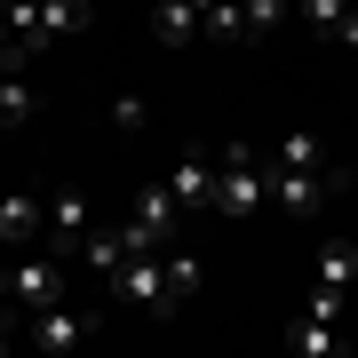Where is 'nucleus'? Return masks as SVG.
I'll list each match as a JSON object with an SVG mask.
<instances>
[{
  "label": "nucleus",
  "instance_id": "f257e3e1",
  "mask_svg": "<svg viewBox=\"0 0 358 358\" xmlns=\"http://www.w3.org/2000/svg\"><path fill=\"white\" fill-rule=\"evenodd\" d=\"M0 294H8L24 319H32V310H48V303H64V255H56V247H24V255H8Z\"/></svg>",
  "mask_w": 358,
  "mask_h": 358
},
{
  "label": "nucleus",
  "instance_id": "f03ea898",
  "mask_svg": "<svg viewBox=\"0 0 358 358\" xmlns=\"http://www.w3.org/2000/svg\"><path fill=\"white\" fill-rule=\"evenodd\" d=\"M103 294H112V303H128V310H143V319H176V287H167V255H128L112 271V279H103Z\"/></svg>",
  "mask_w": 358,
  "mask_h": 358
},
{
  "label": "nucleus",
  "instance_id": "7ed1b4c3",
  "mask_svg": "<svg viewBox=\"0 0 358 358\" xmlns=\"http://www.w3.org/2000/svg\"><path fill=\"white\" fill-rule=\"evenodd\" d=\"M263 199H271V176H263V159L247 152V143H231V152L215 159V207H223V215H255Z\"/></svg>",
  "mask_w": 358,
  "mask_h": 358
},
{
  "label": "nucleus",
  "instance_id": "20e7f679",
  "mask_svg": "<svg viewBox=\"0 0 358 358\" xmlns=\"http://www.w3.org/2000/svg\"><path fill=\"white\" fill-rule=\"evenodd\" d=\"M176 215H183V199L167 192V183H143V192H136V215L120 223V231H128L136 255H167V247H176Z\"/></svg>",
  "mask_w": 358,
  "mask_h": 358
},
{
  "label": "nucleus",
  "instance_id": "39448f33",
  "mask_svg": "<svg viewBox=\"0 0 358 358\" xmlns=\"http://www.w3.org/2000/svg\"><path fill=\"white\" fill-rule=\"evenodd\" d=\"M327 192H334L327 167H287V159H271V207H287L294 223H319V215H327Z\"/></svg>",
  "mask_w": 358,
  "mask_h": 358
},
{
  "label": "nucleus",
  "instance_id": "423d86ee",
  "mask_svg": "<svg viewBox=\"0 0 358 358\" xmlns=\"http://www.w3.org/2000/svg\"><path fill=\"white\" fill-rule=\"evenodd\" d=\"M48 239V199L40 192H0V247L8 255H24V247Z\"/></svg>",
  "mask_w": 358,
  "mask_h": 358
},
{
  "label": "nucleus",
  "instance_id": "0eeeda50",
  "mask_svg": "<svg viewBox=\"0 0 358 358\" xmlns=\"http://www.w3.org/2000/svg\"><path fill=\"white\" fill-rule=\"evenodd\" d=\"M88 334H96V319H88V310H72V303H48V310H32V319H24V343H32V350H80Z\"/></svg>",
  "mask_w": 358,
  "mask_h": 358
},
{
  "label": "nucleus",
  "instance_id": "6e6552de",
  "mask_svg": "<svg viewBox=\"0 0 358 358\" xmlns=\"http://www.w3.org/2000/svg\"><path fill=\"white\" fill-rule=\"evenodd\" d=\"M96 231V199L88 192H56L48 199V239L40 247H56V255H80V239Z\"/></svg>",
  "mask_w": 358,
  "mask_h": 358
},
{
  "label": "nucleus",
  "instance_id": "1a4fd4ad",
  "mask_svg": "<svg viewBox=\"0 0 358 358\" xmlns=\"http://www.w3.org/2000/svg\"><path fill=\"white\" fill-rule=\"evenodd\" d=\"M88 16H96V0H40V16H32V40H40V48H56V40L88 32Z\"/></svg>",
  "mask_w": 358,
  "mask_h": 358
},
{
  "label": "nucleus",
  "instance_id": "9d476101",
  "mask_svg": "<svg viewBox=\"0 0 358 358\" xmlns=\"http://www.w3.org/2000/svg\"><path fill=\"white\" fill-rule=\"evenodd\" d=\"M199 8V40H215V48H239L247 40V8L239 0H192Z\"/></svg>",
  "mask_w": 358,
  "mask_h": 358
},
{
  "label": "nucleus",
  "instance_id": "9b49d317",
  "mask_svg": "<svg viewBox=\"0 0 358 358\" xmlns=\"http://www.w3.org/2000/svg\"><path fill=\"white\" fill-rule=\"evenodd\" d=\"M167 192H176L183 207H215V159H207V152L176 159V176H167Z\"/></svg>",
  "mask_w": 358,
  "mask_h": 358
},
{
  "label": "nucleus",
  "instance_id": "f8f14e48",
  "mask_svg": "<svg viewBox=\"0 0 358 358\" xmlns=\"http://www.w3.org/2000/svg\"><path fill=\"white\" fill-rule=\"evenodd\" d=\"M32 120H40V88L24 72H8L0 80V128H32Z\"/></svg>",
  "mask_w": 358,
  "mask_h": 358
},
{
  "label": "nucleus",
  "instance_id": "ddd939ff",
  "mask_svg": "<svg viewBox=\"0 0 358 358\" xmlns=\"http://www.w3.org/2000/svg\"><path fill=\"white\" fill-rule=\"evenodd\" d=\"M152 32L167 40V48H192V40H199V8H192V0H159V8H152Z\"/></svg>",
  "mask_w": 358,
  "mask_h": 358
},
{
  "label": "nucleus",
  "instance_id": "4468645a",
  "mask_svg": "<svg viewBox=\"0 0 358 358\" xmlns=\"http://www.w3.org/2000/svg\"><path fill=\"white\" fill-rule=\"evenodd\" d=\"M287 343L303 350V358H334V350H343V327H334V319H310V310H303V319L287 327Z\"/></svg>",
  "mask_w": 358,
  "mask_h": 358
},
{
  "label": "nucleus",
  "instance_id": "2eb2a0df",
  "mask_svg": "<svg viewBox=\"0 0 358 358\" xmlns=\"http://www.w3.org/2000/svg\"><path fill=\"white\" fill-rule=\"evenodd\" d=\"M167 287H176V303H192V294L207 287V263L192 255V247H167Z\"/></svg>",
  "mask_w": 358,
  "mask_h": 358
},
{
  "label": "nucleus",
  "instance_id": "dca6fc26",
  "mask_svg": "<svg viewBox=\"0 0 358 358\" xmlns=\"http://www.w3.org/2000/svg\"><path fill=\"white\" fill-rule=\"evenodd\" d=\"M350 8H358V0H294V24H310V32H327V40H334Z\"/></svg>",
  "mask_w": 358,
  "mask_h": 358
},
{
  "label": "nucleus",
  "instance_id": "f3484780",
  "mask_svg": "<svg viewBox=\"0 0 358 358\" xmlns=\"http://www.w3.org/2000/svg\"><path fill=\"white\" fill-rule=\"evenodd\" d=\"M247 8V40H271L279 24H294V0H239Z\"/></svg>",
  "mask_w": 358,
  "mask_h": 358
},
{
  "label": "nucleus",
  "instance_id": "a211bd4d",
  "mask_svg": "<svg viewBox=\"0 0 358 358\" xmlns=\"http://www.w3.org/2000/svg\"><path fill=\"white\" fill-rule=\"evenodd\" d=\"M112 128H120V136H143V128H152V96L120 88V96H112Z\"/></svg>",
  "mask_w": 358,
  "mask_h": 358
},
{
  "label": "nucleus",
  "instance_id": "6ab92c4d",
  "mask_svg": "<svg viewBox=\"0 0 358 358\" xmlns=\"http://www.w3.org/2000/svg\"><path fill=\"white\" fill-rule=\"evenodd\" d=\"M271 159H287V167H319V136H310V128H294V136H287Z\"/></svg>",
  "mask_w": 358,
  "mask_h": 358
},
{
  "label": "nucleus",
  "instance_id": "aec40b11",
  "mask_svg": "<svg viewBox=\"0 0 358 358\" xmlns=\"http://www.w3.org/2000/svg\"><path fill=\"white\" fill-rule=\"evenodd\" d=\"M334 40H343V48H358V8L343 16V32H334Z\"/></svg>",
  "mask_w": 358,
  "mask_h": 358
},
{
  "label": "nucleus",
  "instance_id": "412c9836",
  "mask_svg": "<svg viewBox=\"0 0 358 358\" xmlns=\"http://www.w3.org/2000/svg\"><path fill=\"white\" fill-rule=\"evenodd\" d=\"M343 183H350V192H358V159H350V167H343Z\"/></svg>",
  "mask_w": 358,
  "mask_h": 358
},
{
  "label": "nucleus",
  "instance_id": "4be33fe9",
  "mask_svg": "<svg viewBox=\"0 0 358 358\" xmlns=\"http://www.w3.org/2000/svg\"><path fill=\"white\" fill-rule=\"evenodd\" d=\"M8 343H16V327H0V350H8Z\"/></svg>",
  "mask_w": 358,
  "mask_h": 358
}]
</instances>
